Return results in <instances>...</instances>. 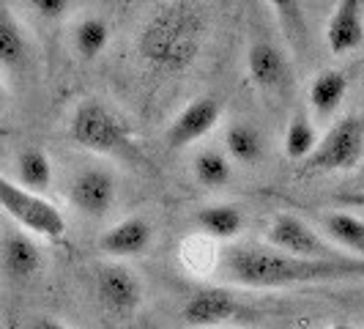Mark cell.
<instances>
[{
  "label": "cell",
  "mask_w": 364,
  "mask_h": 329,
  "mask_svg": "<svg viewBox=\"0 0 364 329\" xmlns=\"http://www.w3.org/2000/svg\"><path fill=\"white\" fill-rule=\"evenodd\" d=\"M225 274L244 288H291L315 283L364 280V261L299 258L272 250L269 244H241L225 256Z\"/></svg>",
  "instance_id": "cell-1"
},
{
  "label": "cell",
  "mask_w": 364,
  "mask_h": 329,
  "mask_svg": "<svg viewBox=\"0 0 364 329\" xmlns=\"http://www.w3.org/2000/svg\"><path fill=\"white\" fill-rule=\"evenodd\" d=\"M205 31L208 19L195 3H164L146 19L137 50L156 72L178 74L198 61Z\"/></svg>",
  "instance_id": "cell-2"
},
{
  "label": "cell",
  "mask_w": 364,
  "mask_h": 329,
  "mask_svg": "<svg viewBox=\"0 0 364 329\" xmlns=\"http://www.w3.org/2000/svg\"><path fill=\"white\" fill-rule=\"evenodd\" d=\"M69 137L93 154H129L134 135L129 121L102 99H82L69 118Z\"/></svg>",
  "instance_id": "cell-3"
},
{
  "label": "cell",
  "mask_w": 364,
  "mask_h": 329,
  "mask_svg": "<svg viewBox=\"0 0 364 329\" xmlns=\"http://www.w3.org/2000/svg\"><path fill=\"white\" fill-rule=\"evenodd\" d=\"M0 209L31 236L53 239L55 241V239L66 234L63 212L55 203L47 201L44 195H36V192L19 187L3 170H0Z\"/></svg>",
  "instance_id": "cell-4"
},
{
  "label": "cell",
  "mask_w": 364,
  "mask_h": 329,
  "mask_svg": "<svg viewBox=\"0 0 364 329\" xmlns=\"http://www.w3.org/2000/svg\"><path fill=\"white\" fill-rule=\"evenodd\" d=\"M364 160V115L348 113L337 118L318 140L304 173H346Z\"/></svg>",
  "instance_id": "cell-5"
},
{
  "label": "cell",
  "mask_w": 364,
  "mask_h": 329,
  "mask_svg": "<svg viewBox=\"0 0 364 329\" xmlns=\"http://www.w3.org/2000/svg\"><path fill=\"white\" fill-rule=\"evenodd\" d=\"M266 241L272 250L288 253L299 258H323V261H340L348 258L340 253L323 234H318L312 225H307L296 214H279L266 231Z\"/></svg>",
  "instance_id": "cell-6"
},
{
  "label": "cell",
  "mask_w": 364,
  "mask_h": 329,
  "mask_svg": "<svg viewBox=\"0 0 364 329\" xmlns=\"http://www.w3.org/2000/svg\"><path fill=\"white\" fill-rule=\"evenodd\" d=\"M96 296L112 315H132L143 305V283L127 263H105L96 274Z\"/></svg>",
  "instance_id": "cell-7"
},
{
  "label": "cell",
  "mask_w": 364,
  "mask_h": 329,
  "mask_svg": "<svg viewBox=\"0 0 364 329\" xmlns=\"http://www.w3.org/2000/svg\"><path fill=\"white\" fill-rule=\"evenodd\" d=\"M115 195H118V184L107 167H88L69 187V203L80 214L91 219L107 217L115 206Z\"/></svg>",
  "instance_id": "cell-8"
},
{
  "label": "cell",
  "mask_w": 364,
  "mask_h": 329,
  "mask_svg": "<svg viewBox=\"0 0 364 329\" xmlns=\"http://www.w3.org/2000/svg\"><path fill=\"white\" fill-rule=\"evenodd\" d=\"M222 118V102L217 96H200L189 102L186 108L170 121L167 127V146L170 148H186L205 137Z\"/></svg>",
  "instance_id": "cell-9"
},
{
  "label": "cell",
  "mask_w": 364,
  "mask_h": 329,
  "mask_svg": "<svg viewBox=\"0 0 364 329\" xmlns=\"http://www.w3.org/2000/svg\"><path fill=\"white\" fill-rule=\"evenodd\" d=\"M238 313V299L230 288L222 286H205L192 293L181 308L183 324L195 329H219L228 318Z\"/></svg>",
  "instance_id": "cell-10"
},
{
  "label": "cell",
  "mask_w": 364,
  "mask_h": 329,
  "mask_svg": "<svg viewBox=\"0 0 364 329\" xmlns=\"http://www.w3.org/2000/svg\"><path fill=\"white\" fill-rule=\"evenodd\" d=\"M44 266V253L25 231H6L0 239V272L11 283L33 280Z\"/></svg>",
  "instance_id": "cell-11"
},
{
  "label": "cell",
  "mask_w": 364,
  "mask_h": 329,
  "mask_svg": "<svg viewBox=\"0 0 364 329\" xmlns=\"http://www.w3.org/2000/svg\"><path fill=\"white\" fill-rule=\"evenodd\" d=\"M364 44V3L340 0L326 22V47L331 55H348Z\"/></svg>",
  "instance_id": "cell-12"
},
{
  "label": "cell",
  "mask_w": 364,
  "mask_h": 329,
  "mask_svg": "<svg viewBox=\"0 0 364 329\" xmlns=\"http://www.w3.org/2000/svg\"><path fill=\"white\" fill-rule=\"evenodd\" d=\"M247 72L260 91H282L291 80V63L274 41H255L247 53Z\"/></svg>",
  "instance_id": "cell-13"
},
{
  "label": "cell",
  "mask_w": 364,
  "mask_h": 329,
  "mask_svg": "<svg viewBox=\"0 0 364 329\" xmlns=\"http://www.w3.org/2000/svg\"><path fill=\"white\" fill-rule=\"evenodd\" d=\"M154 241V225L146 217H127L99 236V250L109 258H134L143 256Z\"/></svg>",
  "instance_id": "cell-14"
},
{
  "label": "cell",
  "mask_w": 364,
  "mask_h": 329,
  "mask_svg": "<svg viewBox=\"0 0 364 329\" xmlns=\"http://www.w3.org/2000/svg\"><path fill=\"white\" fill-rule=\"evenodd\" d=\"M348 96V77L340 69H323L312 77L310 88H307V102H310L312 115L318 121H328L331 115H337V110L343 108Z\"/></svg>",
  "instance_id": "cell-15"
},
{
  "label": "cell",
  "mask_w": 364,
  "mask_h": 329,
  "mask_svg": "<svg viewBox=\"0 0 364 329\" xmlns=\"http://www.w3.org/2000/svg\"><path fill=\"white\" fill-rule=\"evenodd\" d=\"M195 225L211 241H228L244 231V212L236 203H208L195 212Z\"/></svg>",
  "instance_id": "cell-16"
},
{
  "label": "cell",
  "mask_w": 364,
  "mask_h": 329,
  "mask_svg": "<svg viewBox=\"0 0 364 329\" xmlns=\"http://www.w3.org/2000/svg\"><path fill=\"white\" fill-rule=\"evenodd\" d=\"M31 58V38L9 6L0 3V69L19 72Z\"/></svg>",
  "instance_id": "cell-17"
},
{
  "label": "cell",
  "mask_w": 364,
  "mask_h": 329,
  "mask_svg": "<svg viewBox=\"0 0 364 329\" xmlns=\"http://www.w3.org/2000/svg\"><path fill=\"white\" fill-rule=\"evenodd\" d=\"M323 236L348 258L364 261V219L353 212H328L323 214Z\"/></svg>",
  "instance_id": "cell-18"
},
{
  "label": "cell",
  "mask_w": 364,
  "mask_h": 329,
  "mask_svg": "<svg viewBox=\"0 0 364 329\" xmlns=\"http://www.w3.org/2000/svg\"><path fill=\"white\" fill-rule=\"evenodd\" d=\"M17 184L36 192V195H44L50 187H53V160L47 157V151L38 146H28L17 154Z\"/></svg>",
  "instance_id": "cell-19"
},
{
  "label": "cell",
  "mask_w": 364,
  "mask_h": 329,
  "mask_svg": "<svg viewBox=\"0 0 364 329\" xmlns=\"http://www.w3.org/2000/svg\"><path fill=\"white\" fill-rule=\"evenodd\" d=\"M263 151H266L263 135L252 124L236 121V124L228 127V132H225V154H228L230 162L257 164L263 160Z\"/></svg>",
  "instance_id": "cell-20"
},
{
  "label": "cell",
  "mask_w": 364,
  "mask_h": 329,
  "mask_svg": "<svg viewBox=\"0 0 364 329\" xmlns=\"http://www.w3.org/2000/svg\"><path fill=\"white\" fill-rule=\"evenodd\" d=\"M233 176V162L228 160L225 151L219 148H203L192 160V179L205 187V189H219L230 182Z\"/></svg>",
  "instance_id": "cell-21"
},
{
  "label": "cell",
  "mask_w": 364,
  "mask_h": 329,
  "mask_svg": "<svg viewBox=\"0 0 364 329\" xmlns=\"http://www.w3.org/2000/svg\"><path fill=\"white\" fill-rule=\"evenodd\" d=\"M109 36H112V31H109L107 19L102 17L80 19L72 33L74 53L80 55L82 61H93V58H99V55L107 50Z\"/></svg>",
  "instance_id": "cell-22"
},
{
  "label": "cell",
  "mask_w": 364,
  "mask_h": 329,
  "mask_svg": "<svg viewBox=\"0 0 364 329\" xmlns=\"http://www.w3.org/2000/svg\"><path fill=\"white\" fill-rule=\"evenodd\" d=\"M318 129L312 124L310 115H293L285 127V137H282V148H285V157L293 162H307L312 157V151L318 146Z\"/></svg>",
  "instance_id": "cell-23"
},
{
  "label": "cell",
  "mask_w": 364,
  "mask_h": 329,
  "mask_svg": "<svg viewBox=\"0 0 364 329\" xmlns=\"http://www.w3.org/2000/svg\"><path fill=\"white\" fill-rule=\"evenodd\" d=\"M181 258L189 272H208V269H214V241L205 239L203 234L186 239L181 247Z\"/></svg>",
  "instance_id": "cell-24"
},
{
  "label": "cell",
  "mask_w": 364,
  "mask_h": 329,
  "mask_svg": "<svg viewBox=\"0 0 364 329\" xmlns=\"http://www.w3.org/2000/svg\"><path fill=\"white\" fill-rule=\"evenodd\" d=\"M31 9H33L41 19L58 22V19L69 17V11H72L74 6L69 0H31Z\"/></svg>",
  "instance_id": "cell-25"
},
{
  "label": "cell",
  "mask_w": 364,
  "mask_h": 329,
  "mask_svg": "<svg viewBox=\"0 0 364 329\" xmlns=\"http://www.w3.org/2000/svg\"><path fill=\"white\" fill-rule=\"evenodd\" d=\"M25 329H72V327H66L63 321H58L53 315H36V318H31L25 324Z\"/></svg>",
  "instance_id": "cell-26"
},
{
  "label": "cell",
  "mask_w": 364,
  "mask_h": 329,
  "mask_svg": "<svg viewBox=\"0 0 364 329\" xmlns=\"http://www.w3.org/2000/svg\"><path fill=\"white\" fill-rule=\"evenodd\" d=\"M334 201L346 209H364V192H340L334 195Z\"/></svg>",
  "instance_id": "cell-27"
},
{
  "label": "cell",
  "mask_w": 364,
  "mask_h": 329,
  "mask_svg": "<svg viewBox=\"0 0 364 329\" xmlns=\"http://www.w3.org/2000/svg\"><path fill=\"white\" fill-rule=\"evenodd\" d=\"M6 102V88H3V80H0V105Z\"/></svg>",
  "instance_id": "cell-28"
},
{
  "label": "cell",
  "mask_w": 364,
  "mask_h": 329,
  "mask_svg": "<svg viewBox=\"0 0 364 329\" xmlns=\"http://www.w3.org/2000/svg\"><path fill=\"white\" fill-rule=\"evenodd\" d=\"M328 329H356V327H350V324H334V327H328Z\"/></svg>",
  "instance_id": "cell-29"
},
{
  "label": "cell",
  "mask_w": 364,
  "mask_h": 329,
  "mask_svg": "<svg viewBox=\"0 0 364 329\" xmlns=\"http://www.w3.org/2000/svg\"><path fill=\"white\" fill-rule=\"evenodd\" d=\"M219 329H222V327H219ZM225 329H233V327H225Z\"/></svg>",
  "instance_id": "cell-30"
}]
</instances>
